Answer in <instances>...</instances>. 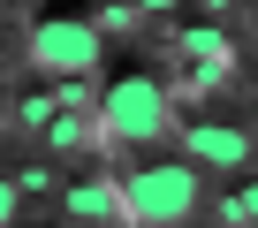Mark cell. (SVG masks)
<instances>
[{
    "instance_id": "1",
    "label": "cell",
    "mask_w": 258,
    "mask_h": 228,
    "mask_svg": "<svg viewBox=\"0 0 258 228\" xmlns=\"http://www.w3.org/2000/svg\"><path fill=\"white\" fill-rule=\"evenodd\" d=\"M121 198H129V228H182L205 183H198V160H129Z\"/></svg>"
},
{
    "instance_id": "2",
    "label": "cell",
    "mask_w": 258,
    "mask_h": 228,
    "mask_svg": "<svg viewBox=\"0 0 258 228\" xmlns=\"http://www.w3.org/2000/svg\"><path fill=\"white\" fill-rule=\"evenodd\" d=\"M99 130H106V145H137V152H152V145L175 130L167 84L145 76V69H121V76L99 91Z\"/></svg>"
},
{
    "instance_id": "3",
    "label": "cell",
    "mask_w": 258,
    "mask_h": 228,
    "mask_svg": "<svg viewBox=\"0 0 258 228\" xmlns=\"http://www.w3.org/2000/svg\"><path fill=\"white\" fill-rule=\"evenodd\" d=\"M99 23L91 16H46L38 31H31V61L46 69V76H61V84H84L91 69H99Z\"/></svg>"
},
{
    "instance_id": "4",
    "label": "cell",
    "mask_w": 258,
    "mask_h": 228,
    "mask_svg": "<svg viewBox=\"0 0 258 228\" xmlns=\"http://www.w3.org/2000/svg\"><path fill=\"white\" fill-rule=\"evenodd\" d=\"M182 160H205L220 175H243V167H258V137L250 130H228V122H190L182 130Z\"/></svg>"
},
{
    "instance_id": "5",
    "label": "cell",
    "mask_w": 258,
    "mask_h": 228,
    "mask_svg": "<svg viewBox=\"0 0 258 228\" xmlns=\"http://www.w3.org/2000/svg\"><path fill=\"white\" fill-rule=\"evenodd\" d=\"M61 220H91V228H129V198L121 175H76L61 190Z\"/></svg>"
},
{
    "instance_id": "6",
    "label": "cell",
    "mask_w": 258,
    "mask_h": 228,
    "mask_svg": "<svg viewBox=\"0 0 258 228\" xmlns=\"http://www.w3.org/2000/svg\"><path fill=\"white\" fill-rule=\"evenodd\" d=\"M91 137H106V130H99V122H84V114L69 106V114H61V122L46 130V152H76V145H91Z\"/></svg>"
},
{
    "instance_id": "7",
    "label": "cell",
    "mask_w": 258,
    "mask_h": 228,
    "mask_svg": "<svg viewBox=\"0 0 258 228\" xmlns=\"http://www.w3.org/2000/svg\"><path fill=\"white\" fill-rule=\"evenodd\" d=\"M16 213H23V190H16V175H0V228H16Z\"/></svg>"
},
{
    "instance_id": "8",
    "label": "cell",
    "mask_w": 258,
    "mask_h": 228,
    "mask_svg": "<svg viewBox=\"0 0 258 228\" xmlns=\"http://www.w3.org/2000/svg\"><path fill=\"white\" fill-rule=\"evenodd\" d=\"M175 8H190V0H137V16H175Z\"/></svg>"
},
{
    "instance_id": "9",
    "label": "cell",
    "mask_w": 258,
    "mask_h": 228,
    "mask_svg": "<svg viewBox=\"0 0 258 228\" xmlns=\"http://www.w3.org/2000/svg\"><path fill=\"white\" fill-rule=\"evenodd\" d=\"M250 228H258V220H250Z\"/></svg>"
}]
</instances>
